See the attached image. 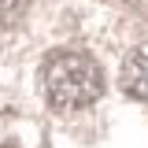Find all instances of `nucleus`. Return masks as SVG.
I'll return each instance as SVG.
<instances>
[{
	"mask_svg": "<svg viewBox=\"0 0 148 148\" xmlns=\"http://www.w3.org/2000/svg\"><path fill=\"white\" fill-rule=\"evenodd\" d=\"M45 92L56 108H85L104 92V71L85 52H56L45 63Z\"/></svg>",
	"mask_w": 148,
	"mask_h": 148,
	"instance_id": "1",
	"label": "nucleus"
},
{
	"mask_svg": "<svg viewBox=\"0 0 148 148\" xmlns=\"http://www.w3.org/2000/svg\"><path fill=\"white\" fill-rule=\"evenodd\" d=\"M122 89L133 100H148V41L137 45L122 63Z\"/></svg>",
	"mask_w": 148,
	"mask_h": 148,
	"instance_id": "2",
	"label": "nucleus"
}]
</instances>
